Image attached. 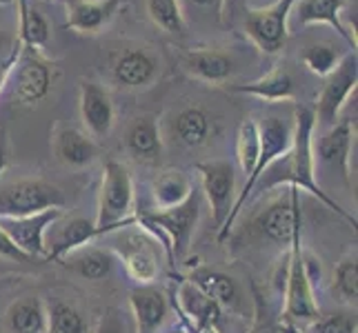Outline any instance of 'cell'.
I'll list each match as a JSON object with an SVG mask.
<instances>
[{
  "label": "cell",
  "mask_w": 358,
  "mask_h": 333,
  "mask_svg": "<svg viewBox=\"0 0 358 333\" xmlns=\"http://www.w3.org/2000/svg\"><path fill=\"white\" fill-rule=\"evenodd\" d=\"M5 323L11 333H49V309L36 295H24L7 306Z\"/></svg>",
  "instance_id": "cell-27"
},
{
  "label": "cell",
  "mask_w": 358,
  "mask_h": 333,
  "mask_svg": "<svg viewBox=\"0 0 358 333\" xmlns=\"http://www.w3.org/2000/svg\"><path fill=\"white\" fill-rule=\"evenodd\" d=\"M80 118L94 138H107L116 122V107L112 94L101 82L80 80Z\"/></svg>",
  "instance_id": "cell-17"
},
{
  "label": "cell",
  "mask_w": 358,
  "mask_h": 333,
  "mask_svg": "<svg viewBox=\"0 0 358 333\" xmlns=\"http://www.w3.org/2000/svg\"><path fill=\"white\" fill-rule=\"evenodd\" d=\"M127 0H65V27L78 34H98Z\"/></svg>",
  "instance_id": "cell-20"
},
{
  "label": "cell",
  "mask_w": 358,
  "mask_h": 333,
  "mask_svg": "<svg viewBox=\"0 0 358 333\" xmlns=\"http://www.w3.org/2000/svg\"><path fill=\"white\" fill-rule=\"evenodd\" d=\"M43 3H52V0H43Z\"/></svg>",
  "instance_id": "cell-43"
},
{
  "label": "cell",
  "mask_w": 358,
  "mask_h": 333,
  "mask_svg": "<svg viewBox=\"0 0 358 333\" xmlns=\"http://www.w3.org/2000/svg\"><path fill=\"white\" fill-rule=\"evenodd\" d=\"M352 138H354L352 120L338 118L336 125H331L329 129L323 131L318 147L314 149V158H318V163L327 167L334 176H338L348 187L352 184V169H350Z\"/></svg>",
  "instance_id": "cell-16"
},
{
  "label": "cell",
  "mask_w": 358,
  "mask_h": 333,
  "mask_svg": "<svg viewBox=\"0 0 358 333\" xmlns=\"http://www.w3.org/2000/svg\"><path fill=\"white\" fill-rule=\"evenodd\" d=\"M56 65L49 60L43 49L20 45L16 67L11 71L14 80V98L22 107H34L49 96L54 84Z\"/></svg>",
  "instance_id": "cell-11"
},
{
  "label": "cell",
  "mask_w": 358,
  "mask_h": 333,
  "mask_svg": "<svg viewBox=\"0 0 358 333\" xmlns=\"http://www.w3.org/2000/svg\"><path fill=\"white\" fill-rule=\"evenodd\" d=\"M147 14L156 27L167 34L185 31V18L178 0H147Z\"/></svg>",
  "instance_id": "cell-35"
},
{
  "label": "cell",
  "mask_w": 358,
  "mask_h": 333,
  "mask_svg": "<svg viewBox=\"0 0 358 333\" xmlns=\"http://www.w3.org/2000/svg\"><path fill=\"white\" fill-rule=\"evenodd\" d=\"M136 333H160L169 318L167 295L154 285H141L129 293Z\"/></svg>",
  "instance_id": "cell-19"
},
{
  "label": "cell",
  "mask_w": 358,
  "mask_h": 333,
  "mask_svg": "<svg viewBox=\"0 0 358 333\" xmlns=\"http://www.w3.org/2000/svg\"><path fill=\"white\" fill-rule=\"evenodd\" d=\"M356 84H358V58L356 52H348L338 63V67L325 78L323 89H320L316 98L314 120L318 127L329 129L331 125H336L348 98L356 91Z\"/></svg>",
  "instance_id": "cell-12"
},
{
  "label": "cell",
  "mask_w": 358,
  "mask_h": 333,
  "mask_svg": "<svg viewBox=\"0 0 358 333\" xmlns=\"http://www.w3.org/2000/svg\"><path fill=\"white\" fill-rule=\"evenodd\" d=\"M280 331H282V333H299V329H296V325H292V323H285V320H282Z\"/></svg>",
  "instance_id": "cell-41"
},
{
  "label": "cell",
  "mask_w": 358,
  "mask_h": 333,
  "mask_svg": "<svg viewBox=\"0 0 358 333\" xmlns=\"http://www.w3.org/2000/svg\"><path fill=\"white\" fill-rule=\"evenodd\" d=\"M194 191L192 178L180 169H163L152 180V200L154 209H171L189 198Z\"/></svg>",
  "instance_id": "cell-29"
},
{
  "label": "cell",
  "mask_w": 358,
  "mask_h": 333,
  "mask_svg": "<svg viewBox=\"0 0 358 333\" xmlns=\"http://www.w3.org/2000/svg\"><path fill=\"white\" fill-rule=\"evenodd\" d=\"M103 231L96 227L94 220L73 216L65 218V214L49 225L45 233V258L47 262H58L73 249H80L85 244H92L96 238H101Z\"/></svg>",
  "instance_id": "cell-14"
},
{
  "label": "cell",
  "mask_w": 358,
  "mask_h": 333,
  "mask_svg": "<svg viewBox=\"0 0 358 333\" xmlns=\"http://www.w3.org/2000/svg\"><path fill=\"white\" fill-rule=\"evenodd\" d=\"M18 54H20V40L11 38L7 34H0V91H3V87L11 78Z\"/></svg>",
  "instance_id": "cell-37"
},
{
  "label": "cell",
  "mask_w": 358,
  "mask_h": 333,
  "mask_svg": "<svg viewBox=\"0 0 358 333\" xmlns=\"http://www.w3.org/2000/svg\"><path fill=\"white\" fill-rule=\"evenodd\" d=\"M203 207V193L192 191V195L182 205L171 207V209H154V212H143L136 214L138 225L152 233L167 253V262L174 267L176 260L187 256L192 236L196 231V222L201 216Z\"/></svg>",
  "instance_id": "cell-2"
},
{
  "label": "cell",
  "mask_w": 358,
  "mask_h": 333,
  "mask_svg": "<svg viewBox=\"0 0 358 333\" xmlns=\"http://www.w3.org/2000/svg\"><path fill=\"white\" fill-rule=\"evenodd\" d=\"M182 69L194 76L196 80H203L209 84H223L234 73V60L223 49L216 47H199L189 49L182 56Z\"/></svg>",
  "instance_id": "cell-22"
},
{
  "label": "cell",
  "mask_w": 358,
  "mask_h": 333,
  "mask_svg": "<svg viewBox=\"0 0 358 333\" xmlns=\"http://www.w3.org/2000/svg\"><path fill=\"white\" fill-rule=\"evenodd\" d=\"M189 5L194 7H205V9H214L216 16H220V11H223V5L225 0H187Z\"/></svg>",
  "instance_id": "cell-40"
},
{
  "label": "cell",
  "mask_w": 358,
  "mask_h": 333,
  "mask_svg": "<svg viewBox=\"0 0 358 333\" xmlns=\"http://www.w3.org/2000/svg\"><path fill=\"white\" fill-rule=\"evenodd\" d=\"M94 222L103 231V236L138 222L134 178L129 169L118 160H107L103 167V182L101 191H98V216Z\"/></svg>",
  "instance_id": "cell-3"
},
{
  "label": "cell",
  "mask_w": 358,
  "mask_h": 333,
  "mask_svg": "<svg viewBox=\"0 0 358 333\" xmlns=\"http://www.w3.org/2000/svg\"><path fill=\"white\" fill-rule=\"evenodd\" d=\"M331 295L334 300L341 304H356V295H358V262H356V253L345 256L334 269V280H331Z\"/></svg>",
  "instance_id": "cell-32"
},
{
  "label": "cell",
  "mask_w": 358,
  "mask_h": 333,
  "mask_svg": "<svg viewBox=\"0 0 358 333\" xmlns=\"http://www.w3.org/2000/svg\"><path fill=\"white\" fill-rule=\"evenodd\" d=\"M65 212L63 209H47L43 214L22 216V218H0V231L18 251L34 260L45 258V233L54 220H58Z\"/></svg>",
  "instance_id": "cell-15"
},
{
  "label": "cell",
  "mask_w": 358,
  "mask_h": 333,
  "mask_svg": "<svg viewBox=\"0 0 358 333\" xmlns=\"http://www.w3.org/2000/svg\"><path fill=\"white\" fill-rule=\"evenodd\" d=\"M227 89L234 94L254 96V98H258V101H265V103H289L296 96L294 78H292L289 69H285V67L271 69L269 73H265V76H261L254 82L227 84Z\"/></svg>",
  "instance_id": "cell-25"
},
{
  "label": "cell",
  "mask_w": 358,
  "mask_h": 333,
  "mask_svg": "<svg viewBox=\"0 0 358 333\" xmlns=\"http://www.w3.org/2000/svg\"><path fill=\"white\" fill-rule=\"evenodd\" d=\"M49 333H90V327L76 304L56 302L49 309Z\"/></svg>",
  "instance_id": "cell-34"
},
{
  "label": "cell",
  "mask_w": 358,
  "mask_h": 333,
  "mask_svg": "<svg viewBox=\"0 0 358 333\" xmlns=\"http://www.w3.org/2000/svg\"><path fill=\"white\" fill-rule=\"evenodd\" d=\"M343 52L331 43H312L303 49V65L320 78H327L343 60Z\"/></svg>",
  "instance_id": "cell-33"
},
{
  "label": "cell",
  "mask_w": 358,
  "mask_h": 333,
  "mask_svg": "<svg viewBox=\"0 0 358 333\" xmlns=\"http://www.w3.org/2000/svg\"><path fill=\"white\" fill-rule=\"evenodd\" d=\"M125 147L134 160L145 165H158L163 156V138H160L158 120L150 114L134 118V122L127 129Z\"/></svg>",
  "instance_id": "cell-24"
},
{
  "label": "cell",
  "mask_w": 358,
  "mask_h": 333,
  "mask_svg": "<svg viewBox=\"0 0 358 333\" xmlns=\"http://www.w3.org/2000/svg\"><path fill=\"white\" fill-rule=\"evenodd\" d=\"M299 0H276L245 11V31L263 54H280L289 38V16Z\"/></svg>",
  "instance_id": "cell-10"
},
{
  "label": "cell",
  "mask_w": 358,
  "mask_h": 333,
  "mask_svg": "<svg viewBox=\"0 0 358 333\" xmlns=\"http://www.w3.org/2000/svg\"><path fill=\"white\" fill-rule=\"evenodd\" d=\"M185 280H189L196 289L205 293L220 311L238 313L243 309V291L238 287V282L231 276L223 274V271L209 267H196L189 271V276Z\"/></svg>",
  "instance_id": "cell-18"
},
{
  "label": "cell",
  "mask_w": 358,
  "mask_h": 333,
  "mask_svg": "<svg viewBox=\"0 0 358 333\" xmlns=\"http://www.w3.org/2000/svg\"><path fill=\"white\" fill-rule=\"evenodd\" d=\"M201 182H203V195L212 212V220L216 231L223 229L225 220L236 200V171L229 160H209V163L196 165Z\"/></svg>",
  "instance_id": "cell-13"
},
{
  "label": "cell",
  "mask_w": 358,
  "mask_h": 333,
  "mask_svg": "<svg viewBox=\"0 0 358 333\" xmlns=\"http://www.w3.org/2000/svg\"><path fill=\"white\" fill-rule=\"evenodd\" d=\"M58 262L83 280L101 282V280L112 276L118 258L112 249H109V246L85 244V246H80V249H73L71 253H67L65 258H60Z\"/></svg>",
  "instance_id": "cell-23"
},
{
  "label": "cell",
  "mask_w": 358,
  "mask_h": 333,
  "mask_svg": "<svg viewBox=\"0 0 358 333\" xmlns=\"http://www.w3.org/2000/svg\"><path fill=\"white\" fill-rule=\"evenodd\" d=\"M94 333H127V327H125V320H122L120 309L109 306V309L101 316V320H98Z\"/></svg>",
  "instance_id": "cell-39"
},
{
  "label": "cell",
  "mask_w": 358,
  "mask_h": 333,
  "mask_svg": "<svg viewBox=\"0 0 358 333\" xmlns=\"http://www.w3.org/2000/svg\"><path fill=\"white\" fill-rule=\"evenodd\" d=\"M258 127H261V154H258L256 169L252 171V176L245 180L241 193L236 195V200H234V207H231V212H229V216L225 220V225H223V229L218 231V242H225L229 238V231L234 227V222H236L245 202L250 200V195L254 193L256 182L263 178L265 169L271 163H276V160L285 154L289 149V145H292V122L282 120L278 116H267Z\"/></svg>",
  "instance_id": "cell-5"
},
{
  "label": "cell",
  "mask_w": 358,
  "mask_h": 333,
  "mask_svg": "<svg viewBox=\"0 0 358 333\" xmlns=\"http://www.w3.org/2000/svg\"><path fill=\"white\" fill-rule=\"evenodd\" d=\"M358 323L354 311H334L329 316H318L312 323H307L301 333H356Z\"/></svg>",
  "instance_id": "cell-36"
},
{
  "label": "cell",
  "mask_w": 358,
  "mask_h": 333,
  "mask_svg": "<svg viewBox=\"0 0 358 333\" xmlns=\"http://www.w3.org/2000/svg\"><path fill=\"white\" fill-rule=\"evenodd\" d=\"M314 111L299 107L294 111L292 120V145L289 149L282 154L276 163H271L265 169V180L256 182L258 191H269L276 189L280 184H287L299 191H307L310 195L325 205L331 212H336L343 220H348L352 227H356V216H352L348 209H343L327 191L320 189L316 182V158H314Z\"/></svg>",
  "instance_id": "cell-1"
},
{
  "label": "cell",
  "mask_w": 358,
  "mask_h": 333,
  "mask_svg": "<svg viewBox=\"0 0 358 333\" xmlns=\"http://www.w3.org/2000/svg\"><path fill=\"white\" fill-rule=\"evenodd\" d=\"M343 7L345 0H301L296 3V18H299V24H331L341 38L352 47V52H356L358 43L341 20Z\"/></svg>",
  "instance_id": "cell-28"
},
{
  "label": "cell",
  "mask_w": 358,
  "mask_h": 333,
  "mask_svg": "<svg viewBox=\"0 0 358 333\" xmlns=\"http://www.w3.org/2000/svg\"><path fill=\"white\" fill-rule=\"evenodd\" d=\"M105 238L109 249L125 265L131 280H136L138 285H154L160 276V262L156 251L158 240L152 233H147L143 227H138V231H127V227H122L107 233Z\"/></svg>",
  "instance_id": "cell-7"
},
{
  "label": "cell",
  "mask_w": 358,
  "mask_h": 333,
  "mask_svg": "<svg viewBox=\"0 0 358 333\" xmlns=\"http://www.w3.org/2000/svg\"><path fill=\"white\" fill-rule=\"evenodd\" d=\"M258 154H261V127H258V122L254 118H245L241 122L238 135H236V156H238V165L243 169V174L247 178H250L252 171L256 169Z\"/></svg>",
  "instance_id": "cell-31"
},
{
  "label": "cell",
  "mask_w": 358,
  "mask_h": 333,
  "mask_svg": "<svg viewBox=\"0 0 358 333\" xmlns=\"http://www.w3.org/2000/svg\"><path fill=\"white\" fill-rule=\"evenodd\" d=\"M52 149L58 163L71 169L90 167L98 158V147L92 135L76 127H56L52 133Z\"/></svg>",
  "instance_id": "cell-21"
},
{
  "label": "cell",
  "mask_w": 358,
  "mask_h": 333,
  "mask_svg": "<svg viewBox=\"0 0 358 333\" xmlns=\"http://www.w3.org/2000/svg\"><path fill=\"white\" fill-rule=\"evenodd\" d=\"M18 3V40L24 47L45 49L49 40V22L38 9L29 5V0Z\"/></svg>",
  "instance_id": "cell-30"
},
{
  "label": "cell",
  "mask_w": 358,
  "mask_h": 333,
  "mask_svg": "<svg viewBox=\"0 0 358 333\" xmlns=\"http://www.w3.org/2000/svg\"><path fill=\"white\" fill-rule=\"evenodd\" d=\"M171 135L189 149L205 147L214 135V122L201 107H185L171 120Z\"/></svg>",
  "instance_id": "cell-26"
},
{
  "label": "cell",
  "mask_w": 358,
  "mask_h": 333,
  "mask_svg": "<svg viewBox=\"0 0 358 333\" xmlns=\"http://www.w3.org/2000/svg\"><path fill=\"white\" fill-rule=\"evenodd\" d=\"M5 169H7V135H5V129H0V176H3ZM0 256L11 258V260H16V262H29V258L22 251H18L16 246L7 240L3 231H0Z\"/></svg>",
  "instance_id": "cell-38"
},
{
  "label": "cell",
  "mask_w": 358,
  "mask_h": 333,
  "mask_svg": "<svg viewBox=\"0 0 358 333\" xmlns=\"http://www.w3.org/2000/svg\"><path fill=\"white\" fill-rule=\"evenodd\" d=\"M160 71H163V65H160L158 54L150 45H122L120 49H114L112 56H109L112 82L125 91L150 89L160 78Z\"/></svg>",
  "instance_id": "cell-9"
},
{
  "label": "cell",
  "mask_w": 358,
  "mask_h": 333,
  "mask_svg": "<svg viewBox=\"0 0 358 333\" xmlns=\"http://www.w3.org/2000/svg\"><path fill=\"white\" fill-rule=\"evenodd\" d=\"M11 3H14V0H0V7H3V5H11Z\"/></svg>",
  "instance_id": "cell-42"
},
{
  "label": "cell",
  "mask_w": 358,
  "mask_h": 333,
  "mask_svg": "<svg viewBox=\"0 0 358 333\" xmlns=\"http://www.w3.org/2000/svg\"><path fill=\"white\" fill-rule=\"evenodd\" d=\"M67 198L60 187L43 178L0 180V218H22L47 209H65Z\"/></svg>",
  "instance_id": "cell-6"
},
{
  "label": "cell",
  "mask_w": 358,
  "mask_h": 333,
  "mask_svg": "<svg viewBox=\"0 0 358 333\" xmlns=\"http://www.w3.org/2000/svg\"><path fill=\"white\" fill-rule=\"evenodd\" d=\"M314 278L307 269L305 251L301 242L289 246L287 276H285V306L282 320L292 325H307L320 316V306L314 298Z\"/></svg>",
  "instance_id": "cell-8"
},
{
  "label": "cell",
  "mask_w": 358,
  "mask_h": 333,
  "mask_svg": "<svg viewBox=\"0 0 358 333\" xmlns=\"http://www.w3.org/2000/svg\"><path fill=\"white\" fill-rule=\"evenodd\" d=\"M303 191L287 187L285 193L269 200L252 220V231L261 240L278 246H294L303 240Z\"/></svg>",
  "instance_id": "cell-4"
}]
</instances>
